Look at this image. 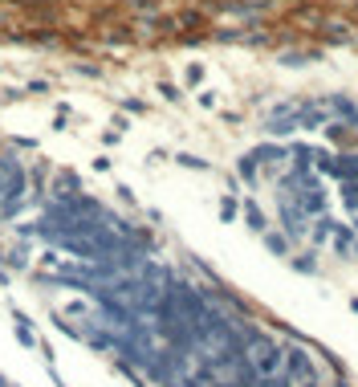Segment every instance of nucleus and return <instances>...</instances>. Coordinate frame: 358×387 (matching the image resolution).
Masks as SVG:
<instances>
[{
    "label": "nucleus",
    "mask_w": 358,
    "mask_h": 387,
    "mask_svg": "<svg viewBox=\"0 0 358 387\" xmlns=\"http://www.w3.org/2000/svg\"><path fill=\"white\" fill-rule=\"evenodd\" d=\"M261 241L301 273H358V102H318L248 159Z\"/></svg>",
    "instance_id": "f257e3e1"
}]
</instances>
